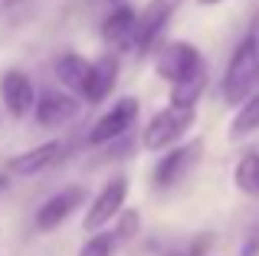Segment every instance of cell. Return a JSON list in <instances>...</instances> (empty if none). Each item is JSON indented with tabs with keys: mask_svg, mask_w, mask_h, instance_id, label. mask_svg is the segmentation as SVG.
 I'll return each mask as SVG.
<instances>
[{
	"mask_svg": "<svg viewBox=\"0 0 259 256\" xmlns=\"http://www.w3.org/2000/svg\"><path fill=\"white\" fill-rule=\"evenodd\" d=\"M82 197H85V187H79V184L63 187L59 194H53V197L36 210V217H33L36 230H39V233H50V230H56L59 224H66V220H69L72 214L79 210Z\"/></svg>",
	"mask_w": 259,
	"mask_h": 256,
	"instance_id": "obj_8",
	"label": "cell"
},
{
	"mask_svg": "<svg viewBox=\"0 0 259 256\" xmlns=\"http://www.w3.org/2000/svg\"><path fill=\"white\" fill-rule=\"evenodd\" d=\"M138 33H141V23H138V13H135L132 7H115L105 17V23H102L105 43L118 53L138 50Z\"/></svg>",
	"mask_w": 259,
	"mask_h": 256,
	"instance_id": "obj_9",
	"label": "cell"
},
{
	"mask_svg": "<svg viewBox=\"0 0 259 256\" xmlns=\"http://www.w3.org/2000/svg\"><path fill=\"white\" fill-rule=\"evenodd\" d=\"M0 99H4L7 112L13 118H26L36 109V89H33L30 76L20 72V69L4 72V79H0Z\"/></svg>",
	"mask_w": 259,
	"mask_h": 256,
	"instance_id": "obj_10",
	"label": "cell"
},
{
	"mask_svg": "<svg viewBox=\"0 0 259 256\" xmlns=\"http://www.w3.org/2000/svg\"><path fill=\"white\" fill-rule=\"evenodd\" d=\"M203 158V141L200 138H190L187 145H177V148H167V154L154 164L151 171V181L154 187H174L200 164Z\"/></svg>",
	"mask_w": 259,
	"mask_h": 256,
	"instance_id": "obj_4",
	"label": "cell"
},
{
	"mask_svg": "<svg viewBox=\"0 0 259 256\" xmlns=\"http://www.w3.org/2000/svg\"><path fill=\"white\" fill-rule=\"evenodd\" d=\"M53 69H56V79L66 86V89L72 92H82V82H85V72H89V63L82 56H76V53H63V56L53 63Z\"/></svg>",
	"mask_w": 259,
	"mask_h": 256,
	"instance_id": "obj_14",
	"label": "cell"
},
{
	"mask_svg": "<svg viewBox=\"0 0 259 256\" xmlns=\"http://www.w3.org/2000/svg\"><path fill=\"white\" fill-rule=\"evenodd\" d=\"M36 122L43 128H59L66 125L69 118L79 115V99H72L69 92H56V89H46L43 96L36 99V109H33Z\"/></svg>",
	"mask_w": 259,
	"mask_h": 256,
	"instance_id": "obj_13",
	"label": "cell"
},
{
	"mask_svg": "<svg viewBox=\"0 0 259 256\" xmlns=\"http://www.w3.org/2000/svg\"><path fill=\"white\" fill-rule=\"evenodd\" d=\"M213 243H217V237H213V233H197V237H190L187 243L174 246V250L167 253V256H207Z\"/></svg>",
	"mask_w": 259,
	"mask_h": 256,
	"instance_id": "obj_19",
	"label": "cell"
},
{
	"mask_svg": "<svg viewBox=\"0 0 259 256\" xmlns=\"http://www.w3.org/2000/svg\"><path fill=\"white\" fill-rule=\"evenodd\" d=\"M256 89H259V30H249L227 63L223 99L230 105H243Z\"/></svg>",
	"mask_w": 259,
	"mask_h": 256,
	"instance_id": "obj_1",
	"label": "cell"
},
{
	"mask_svg": "<svg viewBox=\"0 0 259 256\" xmlns=\"http://www.w3.org/2000/svg\"><path fill=\"white\" fill-rule=\"evenodd\" d=\"M194 122H197L194 109L167 105V109H161L158 115L148 122V128H145V148H148V151H164V148L177 145V141L194 128Z\"/></svg>",
	"mask_w": 259,
	"mask_h": 256,
	"instance_id": "obj_2",
	"label": "cell"
},
{
	"mask_svg": "<svg viewBox=\"0 0 259 256\" xmlns=\"http://www.w3.org/2000/svg\"><path fill=\"white\" fill-rule=\"evenodd\" d=\"M138 210H121L118 214V224H115V233L121 237V243L125 240H132V233H138Z\"/></svg>",
	"mask_w": 259,
	"mask_h": 256,
	"instance_id": "obj_20",
	"label": "cell"
},
{
	"mask_svg": "<svg viewBox=\"0 0 259 256\" xmlns=\"http://www.w3.org/2000/svg\"><path fill=\"white\" fill-rule=\"evenodd\" d=\"M253 132H259V89L240 105L236 118L230 122V138H246Z\"/></svg>",
	"mask_w": 259,
	"mask_h": 256,
	"instance_id": "obj_16",
	"label": "cell"
},
{
	"mask_svg": "<svg viewBox=\"0 0 259 256\" xmlns=\"http://www.w3.org/2000/svg\"><path fill=\"white\" fill-rule=\"evenodd\" d=\"M203 89H207V69L197 72V76L184 79V82H174L171 86V105H184V109H194L200 102Z\"/></svg>",
	"mask_w": 259,
	"mask_h": 256,
	"instance_id": "obj_17",
	"label": "cell"
},
{
	"mask_svg": "<svg viewBox=\"0 0 259 256\" xmlns=\"http://www.w3.org/2000/svg\"><path fill=\"white\" fill-rule=\"evenodd\" d=\"M135 118H138V99L125 96V99H118L105 115L95 118V125L89 128V135H85V141L89 145H108V141L121 138V135L135 125Z\"/></svg>",
	"mask_w": 259,
	"mask_h": 256,
	"instance_id": "obj_6",
	"label": "cell"
},
{
	"mask_svg": "<svg viewBox=\"0 0 259 256\" xmlns=\"http://www.w3.org/2000/svg\"><path fill=\"white\" fill-rule=\"evenodd\" d=\"M233 184H236V191H240V194L259 200V154L256 151L243 154V158L236 161V167H233Z\"/></svg>",
	"mask_w": 259,
	"mask_h": 256,
	"instance_id": "obj_15",
	"label": "cell"
},
{
	"mask_svg": "<svg viewBox=\"0 0 259 256\" xmlns=\"http://www.w3.org/2000/svg\"><path fill=\"white\" fill-rule=\"evenodd\" d=\"M63 158H66L63 141H46V145H36L23 154H13L7 171H10L13 178H36V174H43V171H53Z\"/></svg>",
	"mask_w": 259,
	"mask_h": 256,
	"instance_id": "obj_7",
	"label": "cell"
},
{
	"mask_svg": "<svg viewBox=\"0 0 259 256\" xmlns=\"http://www.w3.org/2000/svg\"><path fill=\"white\" fill-rule=\"evenodd\" d=\"M207 69V63H203L200 50H197L194 43H184V39H174V43H164L158 50V56H154V72H158L161 79H167V82H184V79L197 76V72Z\"/></svg>",
	"mask_w": 259,
	"mask_h": 256,
	"instance_id": "obj_3",
	"label": "cell"
},
{
	"mask_svg": "<svg viewBox=\"0 0 259 256\" xmlns=\"http://www.w3.org/2000/svg\"><path fill=\"white\" fill-rule=\"evenodd\" d=\"M121 237L115 230H105V233H95L92 240H85L82 250H79V256H115V250H118Z\"/></svg>",
	"mask_w": 259,
	"mask_h": 256,
	"instance_id": "obj_18",
	"label": "cell"
},
{
	"mask_svg": "<svg viewBox=\"0 0 259 256\" xmlns=\"http://www.w3.org/2000/svg\"><path fill=\"white\" fill-rule=\"evenodd\" d=\"M200 4H207V7H210V4H223V0H200Z\"/></svg>",
	"mask_w": 259,
	"mask_h": 256,
	"instance_id": "obj_21",
	"label": "cell"
},
{
	"mask_svg": "<svg viewBox=\"0 0 259 256\" xmlns=\"http://www.w3.org/2000/svg\"><path fill=\"white\" fill-rule=\"evenodd\" d=\"M184 0H148V7L138 13V23H141V33H138V53H148L158 36L164 33V26L171 23V17L177 13Z\"/></svg>",
	"mask_w": 259,
	"mask_h": 256,
	"instance_id": "obj_12",
	"label": "cell"
},
{
	"mask_svg": "<svg viewBox=\"0 0 259 256\" xmlns=\"http://www.w3.org/2000/svg\"><path fill=\"white\" fill-rule=\"evenodd\" d=\"M115 82H118V56L115 53H105V56H99L95 63H89V72H85V82H82V92L79 96L85 99V102L99 105L108 99V92L115 89Z\"/></svg>",
	"mask_w": 259,
	"mask_h": 256,
	"instance_id": "obj_11",
	"label": "cell"
},
{
	"mask_svg": "<svg viewBox=\"0 0 259 256\" xmlns=\"http://www.w3.org/2000/svg\"><path fill=\"white\" fill-rule=\"evenodd\" d=\"M125 197H128V178H121V174L108 178L105 184H102V191L92 197V204H89V214H85L82 227L85 230H102V227H108L121 214Z\"/></svg>",
	"mask_w": 259,
	"mask_h": 256,
	"instance_id": "obj_5",
	"label": "cell"
}]
</instances>
